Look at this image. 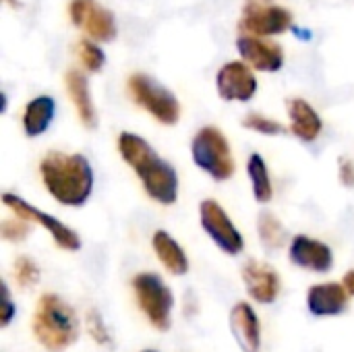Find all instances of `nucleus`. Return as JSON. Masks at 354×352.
<instances>
[{"mask_svg": "<svg viewBox=\"0 0 354 352\" xmlns=\"http://www.w3.org/2000/svg\"><path fill=\"white\" fill-rule=\"evenodd\" d=\"M216 89L226 102H249L257 93V77L245 60H230L218 71Z\"/></svg>", "mask_w": 354, "mask_h": 352, "instance_id": "obj_11", "label": "nucleus"}, {"mask_svg": "<svg viewBox=\"0 0 354 352\" xmlns=\"http://www.w3.org/2000/svg\"><path fill=\"white\" fill-rule=\"evenodd\" d=\"M153 251L158 255V259L162 261V266L174 274V276H185L189 272V259L185 249L166 232V230H158L151 239Z\"/></svg>", "mask_w": 354, "mask_h": 352, "instance_id": "obj_20", "label": "nucleus"}, {"mask_svg": "<svg viewBox=\"0 0 354 352\" xmlns=\"http://www.w3.org/2000/svg\"><path fill=\"white\" fill-rule=\"evenodd\" d=\"M87 332L91 334V338H93L97 344H108V342H110L108 330H106V326H104L100 313L93 311V309L87 313Z\"/></svg>", "mask_w": 354, "mask_h": 352, "instance_id": "obj_27", "label": "nucleus"}, {"mask_svg": "<svg viewBox=\"0 0 354 352\" xmlns=\"http://www.w3.org/2000/svg\"><path fill=\"white\" fill-rule=\"evenodd\" d=\"M2 297H4V305H2V326L6 328V326L10 324L12 315H15V305H12V301H10V293H8L6 282L2 284Z\"/></svg>", "mask_w": 354, "mask_h": 352, "instance_id": "obj_29", "label": "nucleus"}, {"mask_svg": "<svg viewBox=\"0 0 354 352\" xmlns=\"http://www.w3.org/2000/svg\"><path fill=\"white\" fill-rule=\"evenodd\" d=\"M338 176H340V183L344 187H354V160H351V158H340Z\"/></svg>", "mask_w": 354, "mask_h": 352, "instance_id": "obj_28", "label": "nucleus"}, {"mask_svg": "<svg viewBox=\"0 0 354 352\" xmlns=\"http://www.w3.org/2000/svg\"><path fill=\"white\" fill-rule=\"evenodd\" d=\"M46 191L66 207H81L93 191V168L81 154L50 151L39 162Z\"/></svg>", "mask_w": 354, "mask_h": 352, "instance_id": "obj_2", "label": "nucleus"}, {"mask_svg": "<svg viewBox=\"0 0 354 352\" xmlns=\"http://www.w3.org/2000/svg\"><path fill=\"white\" fill-rule=\"evenodd\" d=\"M143 352H156V351H143Z\"/></svg>", "mask_w": 354, "mask_h": 352, "instance_id": "obj_32", "label": "nucleus"}, {"mask_svg": "<svg viewBox=\"0 0 354 352\" xmlns=\"http://www.w3.org/2000/svg\"><path fill=\"white\" fill-rule=\"evenodd\" d=\"M230 330L243 352L261 351L259 317L249 303H236L230 311Z\"/></svg>", "mask_w": 354, "mask_h": 352, "instance_id": "obj_15", "label": "nucleus"}, {"mask_svg": "<svg viewBox=\"0 0 354 352\" xmlns=\"http://www.w3.org/2000/svg\"><path fill=\"white\" fill-rule=\"evenodd\" d=\"M239 27H241V33H249L257 37L280 35L292 27V12L278 4L251 2L245 6Z\"/></svg>", "mask_w": 354, "mask_h": 352, "instance_id": "obj_9", "label": "nucleus"}, {"mask_svg": "<svg viewBox=\"0 0 354 352\" xmlns=\"http://www.w3.org/2000/svg\"><path fill=\"white\" fill-rule=\"evenodd\" d=\"M77 58L89 73L102 71V66L106 62V54L95 44V39H79L77 41Z\"/></svg>", "mask_w": 354, "mask_h": 352, "instance_id": "obj_23", "label": "nucleus"}, {"mask_svg": "<svg viewBox=\"0 0 354 352\" xmlns=\"http://www.w3.org/2000/svg\"><path fill=\"white\" fill-rule=\"evenodd\" d=\"M247 174L253 187V195L259 203H268L274 197V185H272V176L268 170L266 160L259 154H253L247 162Z\"/></svg>", "mask_w": 354, "mask_h": 352, "instance_id": "obj_21", "label": "nucleus"}, {"mask_svg": "<svg viewBox=\"0 0 354 352\" xmlns=\"http://www.w3.org/2000/svg\"><path fill=\"white\" fill-rule=\"evenodd\" d=\"M342 284H344L346 293H348L351 297H354V270H351V272H346V274H344Z\"/></svg>", "mask_w": 354, "mask_h": 352, "instance_id": "obj_30", "label": "nucleus"}, {"mask_svg": "<svg viewBox=\"0 0 354 352\" xmlns=\"http://www.w3.org/2000/svg\"><path fill=\"white\" fill-rule=\"evenodd\" d=\"M33 334L44 349L60 352L68 349L79 336L75 311L56 295H44L33 313Z\"/></svg>", "mask_w": 354, "mask_h": 352, "instance_id": "obj_3", "label": "nucleus"}, {"mask_svg": "<svg viewBox=\"0 0 354 352\" xmlns=\"http://www.w3.org/2000/svg\"><path fill=\"white\" fill-rule=\"evenodd\" d=\"M68 15L75 27L83 29L95 41H112L116 37L114 15L95 0H71Z\"/></svg>", "mask_w": 354, "mask_h": 352, "instance_id": "obj_10", "label": "nucleus"}, {"mask_svg": "<svg viewBox=\"0 0 354 352\" xmlns=\"http://www.w3.org/2000/svg\"><path fill=\"white\" fill-rule=\"evenodd\" d=\"M286 110H288V118H290V131L297 139L311 143L322 135L324 120L307 100L290 98L286 102Z\"/></svg>", "mask_w": 354, "mask_h": 352, "instance_id": "obj_16", "label": "nucleus"}, {"mask_svg": "<svg viewBox=\"0 0 354 352\" xmlns=\"http://www.w3.org/2000/svg\"><path fill=\"white\" fill-rule=\"evenodd\" d=\"M257 232H259V241L270 251H276V249H280L284 245L286 230H284L282 222L274 214H270V212L259 214V218H257Z\"/></svg>", "mask_w": 354, "mask_h": 352, "instance_id": "obj_22", "label": "nucleus"}, {"mask_svg": "<svg viewBox=\"0 0 354 352\" xmlns=\"http://www.w3.org/2000/svg\"><path fill=\"white\" fill-rule=\"evenodd\" d=\"M64 83H66L68 98H71V102H73V106L77 110V116H79L81 124L87 127V129H95L97 127V112H95V106H93V100H91L87 77L73 68V71L66 73Z\"/></svg>", "mask_w": 354, "mask_h": 352, "instance_id": "obj_18", "label": "nucleus"}, {"mask_svg": "<svg viewBox=\"0 0 354 352\" xmlns=\"http://www.w3.org/2000/svg\"><path fill=\"white\" fill-rule=\"evenodd\" d=\"M2 203H4L17 218H23V220H27V222L39 224L46 232H50V237L54 239V243H56L60 249H64V251H77V249L81 247V239H79V234H77L73 228H68L66 224H62L58 218H54V216H50V214L37 210V207H33V205L27 203L23 197H19V195H15V193H4V195H2Z\"/></svg>", "mask_w": 354, "mask_h": 352, "instance_id": "obj_7", "label": "nucleus"}, {"mask_svg": "<svg viewBox=\"0 0 354 352\" xmlns=\"http://www.w3.org/2000/svg\"><path fill=\"white\" fill-rule=\"evenodd\" d=\"M129 93L137 106H141L145 112H149L160 124L172 127L180 118V104L178 98L166 89L162 83H158L153 77L135 73L129 77Z\"/></svg>", "mask_w": 354, "mask_h": 352, "instance_id": "obj_5", "label": "nucleus"}, {"mask_svg": "<svg viewBox=\"0 0 354 352\" xmlns=\"http://www.w3.org/2000/svg\"><path fill=\"white\" fill-rule=\"evenodd\" d=\"M4 2H8L10 6H17L19 4V0H4Z\"/></svg>", "mask_w": 354, "mask_h": 352, "instance_id": "obj_31", "label": "nucleus"}, {"mask_svg": "<svg viewBox=\"0 0 354 352\" xmlns=\"http://www.w3.org/2000/svg\"><path fill=\"white\" fill-rule=\"evenodd\" d=\"M346 301H348V293L344 284H336V282L315 284L307 293L309 311L317 317L340 315L346 309Z\"/></svg>", "mask_w": 354, "mask_h": 352, "instance_id": "obj_17", "label": "nucleus"}, {"mask_svg": "<svg viewBox=\"0 0 354 352\" xmlns=\"http://www.w3.org/2000/svg\"><path fill=\"white\" fill-rule=\"evenodd\" d=\"M288 257L295 266L309 270V272H319V274L330 272L334 266L332 249L326 243L305 237V234H299L290 241Z\"/></svg>", "mask_w": 354, "mask_h": 352, "instance_id": "obj_13", "label": "nucleus"}, {"mask_svg": "<svg viewBox=\"0 0 354 352\" xmlns=\"http://www.w3.org/2000/svg\"><path fill=\"white\" fill-rule=\"evenodd\" d=\"M199 218H201V226L207 232V237L226 253V255H239L245 249V239L239 232V228L232 224V220L228 218L226 210L214 201V199H205L199 207Z\"/></svg>", "mask_w": 354, "mask_h": 352, "instance_id": "obj_8", "label": "nucleus"}, {"mask_svg": "<svg viewBox=\"0 0 354 352\" xmlns=\"http://www.w3.org/2000/svg\"><path fill=\"white\" fill-rule=\"evenodd\" d=\"M236 50L241 58L255 71L263 73H276L284 64V52L278 44L268 41L257 35L241 33L236 39Z\"/></svg>", "mask_w": 354, "mask_h": 352, "instance_id": "obj_12", "label": "nucleus"}, {"mask_svg": "<svg viewBox=\"0 0 354 352\" xmlns=\"http://www.w3.org/2000/svg\"><path fill=\"white\" fill-rule=\"evenodd\" d=\"M54 112H56V102L52 95H37L33 100L27 102L25 110H23V131L27 137H39L44 135L52 120H54Z\"/></svg>", "mask_w": 354, "mask_h": 352, "instance_id": "obj_19", "label": "nucleus"}, {"mask_svg": "<svg viewBox=\"0 0 354 352\" xmlns=\"http://www.w3.org/2000/svg\"><path fill=\"white\" fill-rule=\"evenodd\" d=\"M133 290L143 315L153 324L156 330L170 328V311L174 305V297L170 288L162 282L158 274H137L133 280Z\"/></svg>", "mask_w": 354, "mask_h": 352, "instance_id": "obj_6", "label": "nucleus"}, {"mask_svg": "<svg viewBox=\"0 0 354 352\" xmlns=\"http://www.w3.org/2000/svg\"><path fill=\"white\" fill-rule=\"evenodd\" d=\"M253 2H255V0H253Z\"/></svg>", "mask_w": 354, "mask_h": 352, "instance_id": "obj_33", "label": "nucleus"}, {"mask_svg": "<svg viewBox=\"0 0 354 352\" xmlns=\"http://www.w3.org/2000/svg\"><path fill=\"white\" fill-rule=\"evenodd\" d=\"M243 127L249 129V131H255L259 135H268V137H276V135H282L286 131V127L282 122H278V120H274L270 116L257 114V112L247 114L243 118Z\"/></svg>", "mask_w": 354, "mask_h": 352, "instance_id": "obj_24", "label": "nucleus"}, {"mask_svg": "<svg viewBox=\"0 0 354 352\" xmlns=\"http://www.w3.org/2000/svg\"><path fill=\"white\" fill-rule=\"evenodd\" d=\"M15 278H17V284L21 288H29V286L37 284V280H39V268L35 266L33 259L19 257L15 261Z\"/></svg>", "mask_w": 354, "mask_h": 352, "instance_id": "obj_25", "label": "nucleus"}, {"mask_svg": "<svg viewBox=\"0 0 354 352\" xmlns=\"http://www.w3.org/2000/svg\"><path fill=\"white\" fill-rule=\"evenodd\" d=\"M243 282H245L249 295L261 305L274 303L280 295L278 272L266 263L255 261V259H251L243 266Z\"/></svg>", "mask_w": 354, "mask_h": 352, "instance_id": "obj_14", "label": "nucleus"}, {"mask_svg": "<svg viewBox=\"0 0 354 352\" xmlns=\"http://www.w3.org/2000/svg\"><path fill=\"white\" fill-rule=\"evenodd\" d=\"M0 232H2V239L4 241H10V243H19L23 241L27 234H29V226H27V220L23 218H15V220H4L2 226H0Z\"/></svg>", "mask_w": 354, "mask_h": 352, "instance_id": "obj_26", "label": "nucleus"}, {"mask_svg": "<svg viewBox=\"0 0 354 352\" xmlns=\"http://www.w3.org/2000/svg\"><path fill=\"white\" fill-rule=\"evenodd\" d=\"M118 154L133 168L145 193L160 205H172L178 199V174L172 164L158 156V151L137 133L118 135Z\"/></svg>", "mask_w": 354, "mask_h": 352, "instance_id": "obj_1", "label": "nucleus"}, {"mask_svg": "<svg viewBox=\"0 0 354 352\" xmlns=\"http://www.w3.org/2000/svg\"><path fill=\"white\" fill-rule=\"evenodd\" d=\"M191 158L197 168L220 183L232 178L236 170L230 143L218 127H203L197 131L191 141Z\"/></svg>", "mask_w": 354, "mask_h": 352, "instance_id": "obj_4", "label": "nucleus"}]
</instances>
